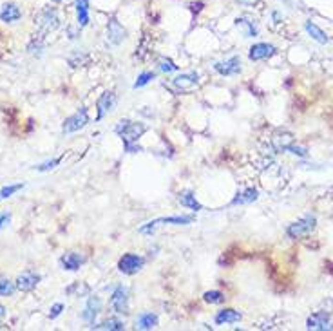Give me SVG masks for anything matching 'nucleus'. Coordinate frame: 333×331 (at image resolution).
<instances>
[{"label":"nucleus","mask_w":333,"mask_h":331,"mask_svg":"<svg viewBox=\"0 0 333 331\" xmlns=\"http://www.w3.org/2000/svg\"><path fill=\"white\" fill-rule=\"evenodd\" d=\"M114 132H116L120 140L123 143V150L127 154H136L142 152L143 148L138 145V142L142 140V136L147 132V125L143 121H136V120H129V118H123L114 125Z\"/></svg>","instance_id":"obj_1"},{"label":"nucleus","mask_w":333,"mask_h":331,"mask_svg":"<svg viewBox=\"0 0 333 331\" xmlns=\"http://www.w3.org/2000/svg\"><path fill=\"white\" fill-rule=\"evenodd\" d=\"M35 27H37V33L40 37H46L49 33H53L58 29L60 26V18H58V11L56 7H51V5H44L42 9L38 11L35 15Z\"/></svg>","instance_id":"obj_2"},{"label":"nucleus","mask_w":333,"mask_h":331,"mask_svg":"<svg viewBox=\"0 0 333 331\" xmlns=\"http://www.w3.org/2000/svg\"><path fill=\"white\" fill-rule=\"evenodd\" d=\"M194 223V216H169V217H158V219H152L142 225L138 228V234H142V236H152L154 232L158 230L159 226H165V225H174V226H187V225H192Z\"/></svg>","instance_id":"obj_3"},{"label":"nucleus","mask_w":333,"mask_h":331,"mask_svg":"<svg viewBox=\"0 0 333 331\" xmlns=\"http://www.w3.org/2000/svg\"><path fill=\"white\" fill-rule=\"evenodd\" d=\"M109 306L116 315H129L131 313V295L129 288L123 284H116L109 297Z\"/></svg>","instance_id":"obj_4"},{"label":"nucleus","mask_w":333,"mask_h":331,"mask_svg":"<svg viewBox=\"0 0 333 331\" xmlns=\"http://www.w3.org/2000/svg\"><path fill=\"white\" fill-rule=\"evenodd\" d=\"M315 226H317V217L313 216V214H306V216H302L301 219H297L288 225L286 236L290 237L291 241H297V239H302V237L310 236V234L315 230Z\"/></svg>","instance_id":"obj_5"},{"label":"nucleus","mask_w":333,"mask_h":331,"mask_svg":"<svg viewBox=\"0 0 333 331\" xmlns=\"http://www.w3.org/2000/svg\"><path fill=\"white\" fill-rule=\"evenodd\" d=\"M145 261L147 259L143 255H138V253H123L122 257L118 259V272L123 275H136L140 274L145 266Z\"/></svg>","instance_id":"obj_6"},{"label":"nucleus","mask_w":333,"mask_h":331,"mask_svg":"<svg viewBox=\"0 0 333 331\" xmlns=\"http://www.w3.org/2000/svg\"><path fill=\"white\" fill-rule=\"evenodd\" d=\"M89 125V109L87 107H80L74 114L67 116L64 120V125H62V132L64 134H74V132H80L82 129Z\"/></svg>","instance_id":"obj_7"},{"label":"nucleus","mask_w":333,"mask_h":331,"mask_svg":"<svg viewBox=\"0 0 333 331\" xmlns=\"http://www.w3.org/2000/svg\"><path fill=\"white\" fill-rule=\"evenodd\" d=\"M101 310H103V300H101L100 295H87V302H85V308L80 313V317H82V321L85 324H89L93 328L96 324V319L101 313Z\"/></svg>","instance_id":"obj_8"},{"label":"nucleus","mask_w":333,"mask_h":331,"mask_svg":"<svg viewBox=\"0 0 333 331\" xmlns=\"http://www.w3.org/2000/svg\"><path fill=\"white\" fill-rule=\"evenodd\" d=\"M212 67H214V71H216L219 76L228 78V76H238V74H241V71H243V63H241V56L234 54V56H228V58H225V60L216 62Z\"/></svg>","instance_id":"obj_9"},{"label":"nucleus","mask_w":333,"mask_h":331,"mask_svg":"<svg viewBox=\"0 0 333 331\" xmlns=\"http://www.w3.org/2000/svg\"><path fill=\"white\" fill-rule=\"evenodd\" d=\"M118 103V96L114 91H103L100 96H98V100H96V121L103 120L107 114H111L114 107Z\"/></svg>","instance_id":"obj_10"},{"label":"nucleus","mask_w":333,"mask_h":331,"mask_svg":"<svg viewBox=\"0 0 333 331\" xmlns=\"http://www.w3.org/2000/svg\"><path fill=\"white\" fill-rule=\"evenodd\" d=\"M201 84L199 74L196 71H189V73H180L178 76L170 80V85L174 87L176 91H190L194 87Z\"/></svg>","instance_id":"obj_11"},{"label":"nucleus","mask_w":333,"mask_h":331,"mask_svg":"<svg viewBox=\"0 0 333 331\" xmlns=\"http://www.w3.org/2000/svg\"><path fill=\"white\" fill-rule=\"evenodd\" d=\"M127 29L118 22L116 16H111L107 22V40L112 46H120L123 40H127Z\"/></svg>","instance_id":"obj_12"},{"label":"nucleus","mask_w":333,"mask_h":331,"mask_svg":"<svg viewBox=\"0 0 333 331\" xmlns=\"http://www.w3.org/2000/svg\"><path fill=\"white\" fill-rule=\"evenodd\" d=\"M306 328L315 331H326L333 330V322L328 311H315L306 319Z\"/></svg>","instance_id":"obj_13"},{"label":"nucleus","mask_w":333,"mask_h":331,"mask_svg":"<svg viewBox=\"0 0 333 331\" xmlns=\"http://www.w3.org/2000/svg\"><path fill=\"white\" fill-rule=\"evenodd\" d=\"M40 279L42 277H40L38 274H35V272H31V270H26V272H22V274L16 277L15 286L18 291H22V293H29V291H33V289L38 286Z\"/></svg>","instance_id":"obj_14"},{"label":"nucleus","mask_w":333,"mask_h":331,"mask_svg":"<svg viewBox=\"0 0 333 331\" xmlns=\"http://www.w3.org/2000/svg\"><path fill=\"white\" fill-rule=\"evenodd\" d=\"M277 53V47L272 44L266 42H257L254 46H250L248 49V58L252 62H261V60H268Z\"/></svg>","instance_id":"obj_15"},{"label":"nucleus","mask_w":333,"mask_h":331,"mask_svg":"<svg viewBox=\"0 0 333 331\" xmlns=\"http://www.w3.org/2000/svg\"><path fill=\"white\" fill-rule=\"evenodd\" d=\"M85 261H87V257L82 252H67L60 257V266L65 272H78L85 264Z\"/></svg>","instance_id":"obj_16"},{"label":"nucleus","mask_w":333,"mask_h":331,"mask_svg":"<svg viewBox=\"0 0 333 331\" xmlns=\"http://www.w3.org/2000/svg\"><path fill=\"white\" fill-rule=\"evenodd\" d=\"M295 143V136L288 131H277L272 136V147L275 152H288V148Z\"/></svg>","instance_id":"obj_17"},{"label":"nucleus","mask_w":333,"mask_h":331,"mask_svg":"<svg viewBox=\"0 0 333 331\" xmlns=\"http://www.w3.org/2000/svg\"><path fill=\"white\" fill-rule=\"evenodd\" d=\"M243 321V313L234 308H223L214 315V322L217 326H225V324H238Z\"/></svg>","instance_id":"obj_18"},{"label":"nucleus","mask_w":333,"mask_h":331,"mask_svg":"<svg viewBox=\"0 0 333 331\" xmlns=\"http://www.w3.org/2000/svg\"><path fill=\"white\" fill-rule=\"evenodd\" d=\"M159 326V317L154 311H142L134 321V328L142 331H150L156 330Z\"/></svg>","instance_id":"obj_19"},{"label":"nucleus","mask_w":333,"mask_h":331,"mask_svg":"<svg viewBox=\"0 0 333 331\" xmlns=\"http://www.w3.org/2000/svg\"><path fill=\"white\" fill-rule=\"evenodd\" d=\"M76 11V26L85 27L91 22V2L89 0H74Z\"/></svg>","instance_id":"obj_20"},{"label":"nucleus","mask_w":333,"mask_h":331,"mask_svg":"<svg viewBox=\"0 0 333 331\" xmlns=\"http://www.w3.org/2000/svg\"><path fill=\"white\" fill-rule=\"evenodd\" d=\"M257 199H259V192H257V189L250 187V189H244L234 195L232 201H230V206L250 205V203H254V201H257Z\"/></svg>","instance_id":"obj_21"},{"label":"nucleus","mask_w":333,"mask_h":331,"mask_svg":"<svg viewBox=\"0 0 333 331\" xmlns=\"http://www.w3.org/2000/svg\"><path fill=\"white\" fill-rule=\"evenodd\" d=\"M22 18V9L15 2H7V4L2 5L0 9V20L5 22V24H15Z\"/></svg>","instance_id":"obj_22"},{"label":"nucleus","mask_w":333,"mask_h":331,"mask_svg":"<svg viewBox=\"0 0 333 331\" xmlns=\"http://www.w3.org/2000/svg\"><path fill=\"white\" fill-rule=\"evenodd\" d=\"M236 26L243 31V35L246 38H255L259 35V27H257L255 20H252L250 16H238L236 18Z\"/></svg>","instance_id":"obj_23"},{"label":"nucleus","mask_w":333,"mask_h":331,"mask_svg":"<svg viewBox=\"0 0 333 331\" xmlns=\"http://www.w3.org/2000/svg\"><path fill=\"white\" fill-rule=\"evenodd\" d=\"M125 322L120 319L118 315L107 317L105 321H101L100 324H95L93 330H105V331H123L125 330Z\"/></svg>","instance_id":"obj_24"},{"label":"nucleus","mask_w":333,"mask_h":331,"mask_svg":"<svg viewBox=\"0 0 333 331\" xmlns=\"http://www.w3.org/2000/svg\"><path fill=\"white\" fill-rule=\"evenodd\" d=\"M178 201H180L181 206H185V208H189L190 212H194V214H197V212L203 210V205H201L199 201L196 199V195H194V192H181L180 197H178Z\"/></svg>","instance_id":"obj_25"},{"label":"nucleus","mask_w":333,"mask_h":331,"mask_svg":"<svg viewBox=\"0 0 333 331\" xmlns=\"http://www.w3.org/2000/svg\"><path fill=\"white\" fill-rule=\"evenodd\" d=\"M304 31L310 35V37L315 40L317 44H321V46H324V44H328L330 42V38H328V35L321 29V27L317 26V24H313L312 20H308V22H304Z\"/></svg>","instance_id":"obj_26"},{"label":"nucleus","mask_w":333,"mask_h":331,"mask_svg":"<svg viewBox=\"0 0 333 331\" xmlns=\"http://www.w3.org/2000/svg\"><path fill=\"white\" fill-rule=\"evenodd\" d=\"M65 293L73 297H87L91 295V286L85 283H73L69 288H65Z\"/></svg>","instance_id":"obj_27"},{"label":"nucleus","mask_w":333,"mask_h":331,"mask_svg":"<svg viewBox=\"0 0 333 331\" xmlns=\"http://www.w3.org/2000/svg\"><path fill=\"white\" fill-rule=\"evenodd\" d=\"M158 71L163 74H170V73H178L180 71V65H176V62L169 56H161L158 60Z\"/></svg>","instance_id":"obj_28"},{"label":"nucleus","mask_w":333,"mask_h":331,"mask_svg":"<svg viewBox=\"0 0 333 331\" xmlns=\"http://www.w3.org/2000/svg\"><path fill=\"white\" fill-rule=\"evenodd\" d=\"M203 300L206 304H223L227 300V295L219 291V289H208V291L203 293Z\"/></svg>","instance_id":"obj_29"},{"label":"nucleus","mask_w":333,"mask_h":331,"mask_svg":"<svg viewBox=\"0 0 333 331\" xmlns=\"http://www.w3.org/2000/svg\"><path fill=\"white\" fill-rule=\"evenodd\" d=\"M152 80H156V73L154 71H143V73L138 74L136 82H134L133 89H142V87H145V85H148Z\"/></svg>","instance_id":"obj_30"},{"label":"nucleus","mask_w":333,"mask_h":331,"mask_svg":"<svg viewBox=\"0 0 333 331\" xmlns=\"http://www.w3.org/2000/svg\"><path fill=\"white\" fill-rule=\"evenodd\" d=\"M91 60V56L87 53H82V51H76L73 56H69V65L71 67H84L87 65Z\"/></svg>","instance_id":"obj_31"},{"label":"nucleus","mask_w":333,"mask_h":331,"mask_svg":"<svg viewBox=\"0 0 333 331\" xmlns=\"http://www.w3.org/2000/svg\"><path fill=\"white\" fill-rule=\"evenodd\" d=\"M15 289H16V286L13 281L0 277V297H11V295L15 293Z\"/></svg>","instance_id":"obj_32"},{"label":"nucleus","mask_w":333,"mask_h":331,"mask_svg":"<svg viewBox=\"0 0 333 331\" xmlns=\"http://www.w3.org/2000/svg\"><path fill=\"white\" fill-rule=\"evenodd\" d=\"M24 189V185L22 183H15V185H5V187H2L0 189V199H7V197H11L13 194H16L18 190Z\"/></svg>","instance_id":"obj_33"},{"label":"nucleus","mask_w":333,"mask_h":331,"mask_svg":"<svg viewBox=\"0 0 333 331\" xmlns=\"http://www.w3.org/2000/svg\"><path fill=\"white\" fill-rule=\"evenodd\" d=\"M60 161H62V158H53V159H49V161H44V163H40L35 168H37L38 172H49V170H53Z\"/></svg>","instance_id":"obj_34"},{"label":"nucleus","mask_w":333,"mask_h":331,"mask_svg":"<svg viewBox=\"0 0 333 331\" xmlns=\"http://www.w3.org/2000/svg\"><path fill=\"white\" fill-rule=\"evenodd\" d=\"M288 152H291L293 156H299V158H308V148L301 147V145H295V143L288 148Z\"/></svg>","instance_id":"obj_35"},{"label":"nucleus","mask_w":333,"mask_h":331,"mask_svg":"<svg viewBox=\"0 0 333 331\" xmlns=\"http://www.w3.org/2000/svg\"><path fill=\"white\" fill-rule=\"evenodd\" d=\"M64 308H65V306L62 304V302H56V304H53V306H51V310H49V319H51V321L58 319V317L62 315Z\"/></svg>","instance_id":"obj_36"},{"label":"nucleus","mask_w":333,"mask_h":331,"mask_svg":"<svg viewBox=\"0 0 333 331\" xmlns=\"http://www.w3.org/2000/svg\"><path fill=\"white\" fill-rule=\"evenodd\" d=\"M239 5H244V7H254L261 2V0H236Z\"/></svg>","instance_id":"obj_37"},{"label":"nucleus","mask_w":333,"mask_h":331,"mask_svg":"<svg viewBox=\"0 0 333 331\" xmlns=\"http://www.w3.org/2000/svg\"><path fill=\"white\" fill-rule=\"evenodd\" d=\"M11 221V214H7V212H4V214H0V228H4L7 223Z\"/></svg>","instance_id":"obj_38"},{"label":"nucleus","mask_w":333,"mask_h":331,"mask_svg":"<svg viewBox=\"0 0 333 331\" xmlns=\"http://www.w3.org/2000/svg\"><path fill=\"white\" fill-rule=\"evenodd\" d=\"M5 311H7V310H5V306H4V304H0V317H4V315H5Z\"/></svg>","instance_id":"obj_39"},{"label":"nucleus","mask_w":333,"mask_h":331,"mask_svg":"<svg viewBox=\"0 0 333 331\" xmlns=\"http://www.w3.org/2000/svg\"><path fill=\"white\" fill-rule=\"evenodd\" d=\"M51 2H54V4H60V2H64V0H51Z\"/></svg>","instance_id":"obj_40"}]
</instances>
